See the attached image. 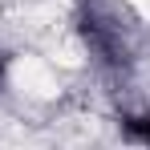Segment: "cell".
Instances as JSON below:
<instances>
[{
  "label": "cell",
  "mask_w": 150,
  "mask_h": 150,
  "mask_svg": "<svg viewBox=\"0 0 150 150\" xmlns=\"http://www.w3.org/2000/svg\"><path fill=\"white\" fill-rule=\"evenodd\" d=\"M126 142H138V146H150V110H138V114H126L118 122Z\"/></svg>",
  "instance_id": "cell-1"
},
{
  "label": "cell",
  "mask_w": 150,
  "mask_h": 150,
  "mask_svg": "<svg viewBox=\"0 0 150 150\" xmlns=\"http://www.w3.org/2000/svg\"><path fill=\"white\" fill-rule=\"evenodd\" d=\"M4 77H8V53L0 49V85H4Z\"/></svg>",
  "instance_id": "cell-2"
}]
</instances>
